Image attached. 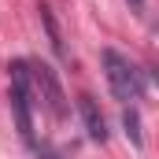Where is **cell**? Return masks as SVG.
Segmentation results:
<instances>
[{
	"mask_svg": "<svg viewBox=\"0 0 159 159\" xmlns=\"http://www.w3.org/2000/svg\"><path fill=\"white\" fill-rule=\"evenodd\" d=\"M100 63H104V78H107V89H111V96L115 100H141L144 96V89H148V78H144V70L129 59V56H122L115 48H104L100 52Z\"/></svg>",
	"mask_w": 159,
	"mask_h": 159,
	"instance_id": "obj_1",
	"label": "cell"
},
{
	"mask_svg": "<svg viewBox=\"0 0 159 159\" xmlns=\"http://www.w3.org/2000/svg\"><path fill=\"white\" fill-rule=\"evenodd\" d=\"M7 81H11V111H15V126L19 137L26 144H34V78H30V59H15L7 67Z\"/></svg>",
	"mask_w": 159,
	"mask_h": 159,
	"instance_id": "obj_2",
	"label": "cell"
},
{
	"mask_svg": "<svg viewBox=\"0 0 159 159\" xmlns=\"http://www.w3.org/2000/svg\"><path fill=\"white\" fill-rule=\"evenodd\" d=\"M30 78H34V100L41 104V111L52 122H67L70 119V100H67V93L59 85V74L48 63L30 59Z\"/></svg>",
	"mask_w": 159,
	"mask_h": 159,
	"instance_id": "obj_3",
	"label": "cell"
},
{
	"mask_svg": "<svg viewBox=\"0 0 159 159\" xmlns=\"http://www.w3.org/2000/svg\"><path fill=\"white\" fill-rule=\"evenodd\" d=\"M78 111H81V122H85V133H89V141H96V144H107V122L100 115V107H96V100L85 93L78 96Z\"/></svg>",
	"mask_w": 159,
	"mask_h": 159,
	"instance_id": "obj_4",
	"label": "cell"
},
{
	"mask_svg": "<svg viewBox=\"0 0 159 159\" xmlns=\"http://www.w3.org/2000/svg\"><path fill=\"white\" fill-rule=\"evenodd\" d=\"M122 126H126V137H129V144L141 152V148H144V137H141V115H137V107H133V104L122 111Z\"/></svg>",
	"mask_w": 159,
	"mask_h": 159,
	"instance_id": "obj_5",
	"label": "cell"
},
{
	"mask_svg": "<svg viewBox=\"0 0 159 159\" xmlns=\"http://www.w3.org/2000/svg\"><path fill=\"white\" fill-rule=\"evenodd\" d=\"M41 19H44V30H48V41H52V48L63 56V41H59V30H56V22H52V11H48V4H41Z\"/></svg>",
	"mask_w": 159,
	"mask_h": 159,
	"instance_id": "obj_6",
	"label": "cell"
},
{
	"mask_svg": "<svg viewBox=\"0 0 159 159\" xmlns=\"http://www.w3.org/2000/svg\"><path fill=\"white\" fill-rule=\"evenodd\" d=\"M126 4H129V11H133V15H141V11H144V0H126Z\"/></svg>",
	"mask_w": 159,
	"mask_h": 159,
	"instance_id": "obj_7",
	"label": "cell"
},
{
	"mask_svg": "<svg viewBox=\"0 0 159 159\" xmlns=\"http://www.w3.org/2000/svg\"><path fill=\"white\" fill-rule=\"evenodd\" d=\"M37 159H56V152H48V148H37Z\"/></svg>",
	"mask_w": 159,
	"mask_h": 159,
	"instance_id": "obj_8",
	"label": "cell"
}]
</instances>
